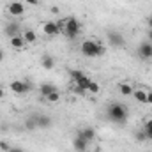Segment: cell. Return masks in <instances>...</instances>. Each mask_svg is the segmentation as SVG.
Wrapping results in <instances>:
<instances>
[{
    "label": "cell",
    "mask_w": 152,
    "mask_h": 152,
    "mask_svg": "<svg viewBox=\"0 0 152 152\" xmlns=\"http://www.w3.org/2000/svg\"><path fill=\"white\" fill-rule=\"evenodd\" d=\"M106 117H108V120H110V122L124 126V124L127 122L129 110H127L122 103H110V104H108V108H106Z\"/></svg>",
    "instance_id": "1"
},
{
    "label": "cell",
    "mask_w": 152,
    "mask_h": 152,
    "mask_svg": "<svg viewBox=\"0 0 152 152\" xmlns=\"http://www.w3.org/2000/svg\"><path fill=\"white\" fill-rule=\"evenodd\" d=\"M80 50H81V53H83L85 57H88V58L101 57V55H104V51H106V48H104L101 42L92 41V39L83 41V42H81V46H80Z\"/></svg>",
    "instance_id": "2"
},
{
    "label": "cell",
    "mask_w": 152,
    "mask_h": 152,
    "mask_svg": "<svg viewBox=\"0 0 152 152\" xmlns=\"http://www.w3.org/2000/svg\"><path fill=\"white\" fill-rule=\"evenodd\" d=\"M80 32H81V25H80V21L76 18L69 16V18L64 20V30H62V34L67 39H76L80 36Z\"/></svg>",
    "instance_id": "3"
},
{
    "label": "cell",
    "mask_w": 152,
    "mask_h": 152,
    "mask_svg": "<svg viewBox=\"0 0 152 152\" xmlns=\"http://www.w3.org/2000/svg\"><path fill=\"white\" fill-rule=\"evenodd\" d=\"M4 34H5L9 39L16 37V36H21L23 30H21L20 21H9V23H5V27H4Z\"/></svg>",
    "instance_id": "4"
},
{
    "label": "cell",
    "mask_w": 152,
    "mask_h": 152,
    "mask_svg": "<svg viewBox=\"0 0 152 152\" xmlns=\"http://www.w3.org/2000/svg\"><path fill=\"white\" fill-rule=\"evenodd\" d=\"M9 88H11L14 94H27L28 90H32V85H30L28 81H20V80H16V81H12V83L9 85Z\"/></svg>",
    "instance_id": "5"
},
{
    "label": "cell",
    "mask_w": 152,
    "mask_h": 152,
    "mask_svg": "<svg viewBox=\"0 0 152 152\" xmlns=\"http://www.w3.org/2000/svg\"><path fill=\"white\" fill-rule=\"evenodd\" d=\"M106 37H108V42L112 46H115V48H124L126 46V39H124V36L120 32H108Z\"/></svg>",
    "instance_id": "6"
},
{
    "label": "cell",
    "mask_w": 152,
    "mask_h": 152,
    "mask_svg": "<svg viewBox=\"0 0 152 152\" xmlns=\"http://www.w3.org/2000/svg\"><path fill=\"white\" fill-rule=\"evenodd\" d=\"M138 55H140L143 60L152 58V42H142V44L138 46Z\"/></svg>",
    "instance_id": "7"
},
{
    "label": "cell",
    "mask_w": 152,
    "mask_h": 152,
    "mask_svg": "<svg viewBox=\"0 0 152 152\" xmlns=\"http://www.w3.org/2000/svg\"><path fill=\"white\" fill-rule=\"evenodd\" d=\"M7 11H9L11 16H23V12H25V5H23L21 2H11L9 7H7Z\"/></svg>",
    "instance_id": "8"
},
{
    "label": "cell",
    "mask_w": 152,
    "mask_h": 152,
    "mask_svg": "<svg viewBox=\"0 0 152 152\" xmlns=\"http://www.w3.org/2000/svg\"><path fill=\"white\" fill-rule=\"evenodd\" d=\"M42 30H44L46 36H51V37H55V36L60 34V28H58V25H57L55 21H46V23L42 25Z\"/></svg>",
    "instance_id": "9"
},
{
    "label": "cell",
    "mask_w": 152,
    "mask_h": 152,
    "mask_svg": "<svg viewBox=\"0 0 152 152\" xmlns=\"http://www.w3.org/2000/svg\"><path fill=\"white\" fill-rule=\"evenodd\" d=\"M76 136H81V138L92 142V140L96 138V131H94L92 127H83V129H78V131H76Z\"/></svg>",
    "instance_id": "10"
},
{
    "label": "cell",
    "mask_w": 152,
    "mask_h": 152,
    "mask_svg": "<svg viewBox=\"0 0 152 152\" xmlns=\"http://www.w3.org/2000/svg\"><path fill=\"white\" fill-rule=\"evenodd\" d=\"M87 145H88V140L81 138V136H76L75 142H73V147L76 152H87Z\"/></svg>",
    "instance_id": "11"
},
{
    "label": "cell",
    "mask_w": 152,
    "mask_h": 152,
    "mask_svg": "<svg viewBox=\"0 0 152 152\" xmlns=\"http://www.w3.org/2000/svg\"><path fill=\"white\" fill-rule=\"evenodd\" d=\"M57 90V87L55 85H51V83H42L41 87H39V92H41V96L46 99V96H50L51 92H55Z\"/></svg>",
    "instance_id": "12"
},
{
    "label": "cell",
    "mask_w": 152,
    "mask_h": 152,
    "mask_svg": "<svg viewBox=\"0 0 152 152\" xmlns=\"http://www.w3.org/2000/svg\"><path fill=\"white\" fill-rule=\"evenodd\" d=\"M51 126V117H48V115H37V127L41 129H46V127H50Z\"/></svg>",
    "instance_id": "13"
},
{
    "label": "cell",
    "mask_w": 152,
    "mask_h": 152,
    "mask_svg": "<svg viewBox=\"0 0 152 152\" xmlns=\"http://www.w3.org/2000/svg\"><path fill=\"white\" fill-rule=\"evenodd\" d=\"M41 66L44 67V69H53L55 67V60H53V57L51 55H42V58H41Z\"/></svg>",
    "instance_id": "14"
},
{
    "label": "cell",
    "mask_w": 152,
    "mask_h": 152,
    "mask_svg": "<svg viewBox=\"0 0 152 152\" xmlns=\"http://www.w3.org/2000/svg\"><path fill=\"white\" fill-rule=\"evenodd\" d=\"M25 39H23V36H16V37H11V46L14 48V50H23L25 48Z\"/></svg>",
    "instance_id": "15"
},
{
    "label": "cell",
    "mask_w": 152,
    "mask_h": 152,
    "mask_svg": "<svg viewBox=\"0 0 152 152\" xmlns=\"http://www.w3.org/2000/svg\"><path fill=\"white\" fill-rule=\"evenodd\" d=\"M25 127H27L28 131L37 129V115H30V117H27V118H25Z\"/></svg>",
    "instance_id": "16"
},
{
    "label": "cell",
    "mask_w": 152,
    "mask_h": 152,
    "mask_svg": "<svg viewBox=\"0 0 152 152\" xmlns=\"http://www.w3.org/2000/svg\"><path fill=\"white\" fill-rule=\"evenodd\" d=\"M133 97L142 103V104H147V92L145 90H133Z\"/></svg>",
    "instance_id": "17"
},
{
    "label": "cell",
    "mask_w": 152,
    "mask_h": 152,
    "mask_svg": "<svg viewBox=\"0 0 152 152\" xmlns=\"http://www.w3.org/2000/svg\"><path fill=\"white\" fill-rule=\"evenodd\" d=\"M21 36H23V39H25V42H28V44H34V42H36V39H37V36H36V32H34V30H25Z\"/></svg>",
    "instance_id": "18"
},
{
    "label": "cell",
    "mask_w": 152,
    "mask_h": 152,
    "mask_svg": "<svg viewBox=\"0 0 152 152\" xmlns=\"http://www.w3.org/2000/svg\"><path fill=\"white\" fill-rule=\"evenodd\" d=\"M118 92L122 96H131L133 94V87L129 83H118Z\"/></svg>",
    "instance_id": "19"
},
{
    "label": "cell",
    "mask_w": 152,
    "mask_h": 152,
    "mask_svg": "<svg viewBox=\"0 0 152 152\" xmlns=\"http://www.w3.org/2000/svg\"><path fill=\"white\" fill-rule=\"evenodd\" d=\"M69 75H71V78H73V81H75V83H78L81 78H85V76H87L83 71H80V69H73V71H69Z\"/></svg>",
    "instance_id": "20"
},
{
    "label": "cell",
    "mask_w": 152,
    "mask_h": 152,
    "mask_svg": "<svg viewBox=\"0 0 152 152\" xmlns=\"http://www.w3.org/2000/svg\"><path fill=\"white\" fill-rule=\"evenodd\" d=\"M90 81H92V80H90L88 76H85V78H81V80L76 83V87H80V88H83V90L87 92V90H88V85H90Z\"/></svg>",
    "instance_id": "21"
},
{
    "label": "cell",
    "mask_w": 152,
    "mask_h": 152,
    "mask_svg": "<svg viewBox=\"0 0 152 152\" xmlns=\"http://www.w3.org/2000/svg\"><path fill=\"white\" fill-rule=\"evenodd\" d=\"M58 99H60L58 90H55V92H51L50 96H46V101H48V103H58Z\"/></svg>",
    "instance_id": "22"
},
{
    "label": "cell",
    "mask_w": 152,
    "mask_h": 152,
    "mask_svg": "<svg viewBox=\"0 0 152 152\" xmlns=\"http://www.w3.org/2000/svg\"><path fill=\"white\" fill-rule=\"evenodd\" d=\"M134 138H136V142H147V134H145V129H140V131H136Z\"/></svg>",
    "instance_id": "23"
},
{
    "label": "cell",
    "mask_w": 152,
    "mask_h": 152,
    "mask_svg": "<svg viewBox=\"0 0 152 152\" xmlns=\"http://www.w3.org/2000/svg\"><path fill=\"white\" fill-rule=\"evenodd\" d=\"M99 90H101L99 85H97L96 81H90V85H88V92H90V94H97Z\"/></svg>",
    "instance_id": "24"
},
{
    "label": "cell",
    "mask_w": 152,
    "mask_h": 152,
    "mask_svg": "<svg viewBox=\"0 0 152 152\" xmlns=\"http://www.w3.org/2000/svg\"><path fill=\"white\" fill-rule=\"evenodd\" d=\"M143 129H145V131H152V118H151V120H145Z\"/></svg>",
    "instance_id": "25"
},
{
    "label": "cell",
    "mask_w": 152,
    "mask_h": 152,
    "mask_svg": "<svg viewBox=\"0 0 152 152\" xmlns=\"http://www.w3.org/2000/svg\"><path fill=\"white\" fill-rule=\"evenodd\" d=\"M9 149H11V147H9V143H5V142H0V151L7 152Z\"/></svg>",
    "instance_id": "26"
},
{
    "label": "cell",
    "mask_w": 152,
    "mask_h": 152,
    "mask_svg": "<svg viewBox=\"0 0 152 152\" xmlns=\"http://www.w3.org/2000/svg\"><path fill=\"white\" fill-rule=\"evenodd\" d=\"M75 92H76V94H80V96H83V94H85V90H83V88H80V87H76V85H75Z\"/></svg>",
    "instance_id": "27"
},
{
    "label": "cell",
    "mask_w": 152,
    "mask_h": 152,
    "mask_svg": "<svg viewBox=\"0 0 152 152\" xmlns=\"http://www.w3.org/2000/svg\"><path fill=\"white\" fill-rule=\"evenodd\" d=\"M147 104H152V90L147 92Z\"/></svg>",
    "instance_id": "28"
},
{
    "label": "cell",
    "mask_w": 152,
    "mask_h": 152,
    "mask_svg": "<svg viewBox=\"0 0 152 152\" xmlns=\"http://www.w3.org/2000/svg\"><path fill=\"white\" fill-rule=\"evenodd\" d=\"M7 152H23V149H20V147H11Z\"/></svg>",
    "instance_id": "29"
},
{
    "label": "cell",
    "mask_w": 152,
    "mask_h": 152,
    "mask_svg": "<svg viewBox=\"0 0 152 152\" xmlns=\"http://www.w3.org/2000/svg\"><path fill=\"white\" fill-rule=\"evenodd\" d=\"M27 4H30V5H39V0H25Z\"/></svg>",
    "instance_id": "30"
},
{
    "label": "cell",
    "mask_w": 152,
    "mask_h": 152,
    "mask_svg": "<svg viewBox=\"0 0 152 152\" xmlns=\"http://www.w3.org/2000/svg\"><path fill=\"white\" fill-rule=\"evenodd\" d=\"M145 134H147V140H152V131H145Z\"/></svg>",
    "instance_id": "31"
},
{
    "label": "cell",
    "mask_w": 152,
    "mask_h": 152,
    "mask_svg": "<svg viewBox=\"0 0 152 152\" xmlns=\"http://www.w3.org/2000/svg\"><path fill=\"white\" fill-rule=\"evenodd\" d=\"M4 57H5V53H4V50H0V62L4 60Z\"/></svg>",
    "instance_id": "32"
},
{
    "label": "cell",
    "mask_w": 152,
    "mask_h": 152,
    "mask_svg": "<svg viewBox=\"0 0 152 152\" xmlns=\"http://www.w3.org/2000/svg\"><path fill=\"white\" fill-rule=\"evenodd\" d=\"M147 23H149V27L152 28V16H151V18H147Z\"/></svg>",
    "instance_id": "33"
},
{
    "label": "cell",
    "mask_w": 152,
    "mask_h": 152,
    "mask_svg": "<svg viewBox=\"0 0 152 152\" xmlns=\"http://www.w3.org/2000/svg\"><path fill=\"white\" fill-rule=\"evenodd\" d=\"M4 94H5V92H4V88H2V87H0V99H2V97H4Z\"/></svg>",
    "instance_id": "34"
},
{
    "label": "cell",
    "mask_w": 152,
    "mask_h": 152,
    "mask_svg": "<svg viewBox=\"0 0 152 152\" xmlns=\"http://www.w3.org/2000/svg\"><path fill=\"white\" fill-rule=\"evenodd\" d=\"M149 37H151V41H152V28L149 30Z\"/></svg>",
    "instance_id": "35"
}]
</instances>
